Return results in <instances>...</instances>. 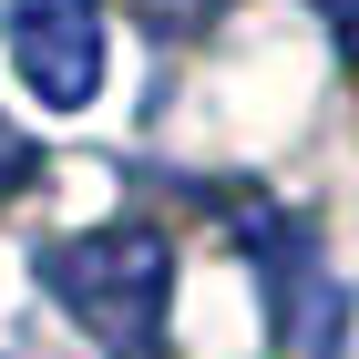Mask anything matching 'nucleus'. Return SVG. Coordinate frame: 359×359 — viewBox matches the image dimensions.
Here are the masks:
<instances>
[{"label": "nucleus", "mask_w": 359, "mask_h": 359, "mask_svg": "<svg viewBox=\"0 0 359 359\" xmlns=\"http://www.w3.org/2000/svg\"><path fill=\"white\" fill-rule=\"evenodd\" d=\"M31 175H41V154H31V134L0 113V195H11V185H31Z\"/></svg>", "instance_id": "obj_3"}, {"label": "nucleus", "mask_w": 359, "mask_h": 359, "mask_svg": "<svg viewBox=\"0 0 359 359\" xmlns=\"http://www.w3.org/2000/svg\"><path fill=\"white\" fill-rule=\"evenodd\" d=\"M318 11H329V31L349 41V62H359V0H318Z\"/></svg>", "instance_id": "obj_4"}, {"label": "nucleus", "mask_w": 359, "mask_h": 359, "mask_svg": "<svg viewBox=\"0 0 359 359\" xmlns=\"http://www.w3.org/2000/svg\"><path fill=\"white\" fill-rule=\"evenodd\" d=\"M41 287H52V308L72 329H93L103 349L144 359L165 339V308H175V236L144 226V216L52 236V247H41Z\"/></svg>", "instance_id": "obj_1"}, {"label": "nucleus", "mask_w": 359, "mask_h": 359, "mask_svg": "<svg viewBox=\"0 0 359 359\" xmlns=\"http://www.w3.org/2000/svg\"><path fill=\"white\" fill-rule=\"evenodd\" d=\"M0 41L52 113H83L103 93V0H11Z\"/></svg>", "instance_id": "obj_2"}]
</instances>
